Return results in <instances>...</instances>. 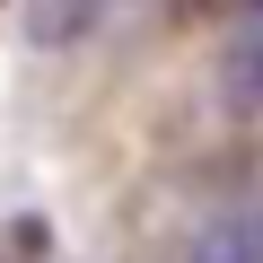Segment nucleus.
<instances>
[{"mask_svg":"<svg viewBox=\"0 0 263 263\" xmlns=\"http://www.w3.org/2000/svg\"><path fill=\"white\" fill-rule=\"evenodd\" d=\"M184 263H263V211H228V219H211L202 246H193Z\"/></svg>","mask_w":263,"mask_h":263,"instance_id":"1","label":"nucleus"},{"mask_svg":"<svg viewBox=\"0 0 263 263\" xmlns=\"http://www.w3.org/2000/svg\"><path fill=\"white\" fill-rule=\"evenodd\" d=\"M97 9H105V0H35V35L62 44V35H79V27H97Z\"/></svg>","mask_w":263,"mask_h":263,"instance_id":"2","label":"nucleus"}]
</instances>
